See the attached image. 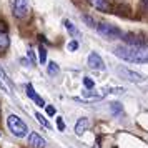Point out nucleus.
Instances as JSON below:
<instances>
[{"label":"nucleus","mask_w":148,"mask_h":148,"mask_svg":"<svg viewBox=\"0 0 148 148\" xmlns=\"http://www.w3.org/2000/svg\"><path fill=\"white\" fill-rule=\"evenodd\" d=\"M115 55L121 60L133 62V63H148V52H145L141 47H133V45L116 47Z\"/></svg>","instance_id":"obj_1"},{"label":"nucleus","mask_w":148,"mask_h":148,"mask_svg":"<svg viewBox=\"0 0 148 148\" xmlns=\"http://www.w3.org/2000/svg\"><path fill=\"white\" fill-rule=\"evenodd\" d=\"M7 125H8V130H10V132H12L15 136H18V138L27 136L28 127L25 125V121L22 120L20 116H17V115H8Z\"/></svg>","instance_id":"obj_2"},{"label":"nucleus","mask_w":148,"mask_h":148,"mask_svg":"<svg viewBox=\"0 0 148 148\" xmlns=\"http://www.w3.org/2000/svg\"><path fill=\"white\" fill-rule=\"evenodd\" d=\"M98 34L103 35L105 38H110V40H113V38H121V37H123L120 28L115 27V25H108V23L98 25Z\"/></svg>","instance_id":"obj_3"},{"label":"nucleus","mask_w":148,"mask_h":148,"mask_svg":"<svg viewBox=\"0 0 148 148\" xmlns=\"http://www.w3.org/2000/svg\"><path fill=\"white\" fill-rule=\"evenodd\" d=\"M28 14V0H14V15L17 18H23Z\"/></svg>","instance_id":"obj_4"},{"label":"nucleus","mask_w":148,"mask_h":148,"mask_svg":"<svg viewBox=\"0 0 148 148\" xmlns=\"http://www.w3.org/2000/svg\"><path fill=\"white\" fill-rule=\"evenodd\" d=\"M88 67L95 68V70H105V63H103L101 57L97 52H92L88 55Z\"/></svg>","instance_id":"obj_5"},{"label":"nucleus","mask_w":148,"mask_h":148,"mask_svg":"<svg viewBox=\"0 0 148 148\" xmlns=\"http://www.w3.org/2000/svg\"><path fill=\"white\" fill-rule=\"evenodd\" d=\"M45 145H47V141L43 140L38 133L32 132L28 135V147L30 148H45Z\"/></svg>","instance_id":"obj_6"},{"label":"nucleus","mask_w":148,"mask_h":148,"mask_svg":"<svg viewBox=\"0 0 148 148\" xmlns=\"http://www.w3.org/2000/svg\"><path fill=\"white\" fill-rule=\"evenodd\" d=\"M123 40L127 42L128 45H133V47H147L148 45V42L145 40V38H140L138 35H133V34H128V35H125V38Z\"/></svg>","instance_id":"obj_7"},{"label":"nucleus","mask_w":148,"mask_h":148,"mask_svg":"<svg viewBox=\"0 0 148 148\" xmlns=\"http://www.w3.org/2000/svg\"><path fill=\"white\" fill-rule=\"evenodd\" d=\"M120 73H123V75L128 78V80H130V82H135V83H140V82L145 80V78H143V75L136 73V72L130 70V68H120Z\"/></svg>","instance_id":"obj_8"},{"label":"nucleus","mask_w":148,"mask_h":148,"mask_svg":"<svg viewBox=\"0 0 148 148\" xmlns=\"http://www.w3.org/2000/svg\"><path fill=\"white\" fill-rule=\"evenodd\" d=\"M107 95V92L103 90V92H83V95H82V100H88V101H93V100H101L103 97Z\"/></svg>","instance_id":"obj_9"},{"label":"nucleus","mask_w":148,"mask_h":148,"mask_svg":"<svg viewBox=\"0 0 148 148\" xmlns=\"http://www.w3.org/2000/svg\"><path fill=\"white\" fill-rule=\"evenodd\" d=\"M90 127V121H88V118H80V120L77 121V125H75V133L78 135H83L85 132H87V128Z\"/></svg>","instance_id":"obj_10"},{"label":"nucleus","mask_w":148,"mask_h":148,"mask_svg":"<svg viewBox=\"0 0 148 148\" xmlns=\"http://www.w3.org/2000/svg\"><path fill=\"white\" fill-rule=\"evenodd\" d=\"M88 3L95 7L97 10H100V12H108L110 10V5H108L107 0H88Z\"/></svg>","instance_id":"obj_11"},{"label":"nucleus","mask_w":148,"mask_h":148,"mask_svg":"<svg viewBox=\"0 0 148 148\" xmlns=\"http://www.w3.org/2000/svg\"><path fill=\"white\" fill-rule=\"evenodd\" d=\"M27 95L35 101V103H37V105H38V107H45V101H43L38 95L35 93V90H34V87H32V85H27Z\"/></svg>","instance_id":"obj_12"},{"label":"nucleus","mask_w":148,"mask_h":148,"mask_svg":"<svg viewBox=\"0 0 148 148\" xmlns=\"http://www.w3.org/2000/svg\"><path fill=\"white\" fill-rule=\"evenodd\" d=\"M63 25H65V28L68 30V34L72 35V37H75V38H78V37L82 35V34H80V30L75 27V25H73V23H72L70 20H65V22H63Z\"/></svg>","instance_id":"obj_13"},{"label":"nucleus","mask_w":148,"mask_h":148,"mask_svg":"<svg viewBox=\"0 0 148 148\" xmlns=\"http://www.w3.org/2000/svg\"><path fill=\"white\" fill-rule=\"evenodd\" d=\"M8 45H10V40H8L7 34H3V32H0V52H3V50H7Z\"/></svg>","instance_id":"obj_14"},{"label":"nucleus","mask_w":148,"mask_h":148,"mask_svg":"<svg viewBox=\"0 0 148 148\" xmlns=\"http://www.w3.org/2000/svg\"><path fill=\"white\" fill-rule=\"evenodd\" d=\"M35 118H37V120L40 121V123H42V125H43V127H45V128H48V130L52 128V125L48 123V121H47V118H45V116H43V115H42V113H35Z\"/></svg>","instance_id":"obj_15"},{"label":"nucleus","mask_w":148,"mask_h":148,"mask_svg":"<svg viewBox=\"0 0 148 148\" xmlns=\"http://www.w3.org/2000/svg\"><path fill=\"white\" fill-rule=\"evenodd\" d=\"M38 60H40V63H45L47 62V50H45V47H42L38 48Z\"/></svg>","instance_id":"obj_16"},{"label":"nucleus","mask_w":148,"mask_h":148,"mask_svg":"<svg viewBox=\"0 0 148 148\" xmlns=\"http://www.w3.org/2000/svg\"><path fill=\"white\" fill-rule=\"evenodd\" d=\"M58 72H60L58 65H57L55 62H50V63H48V73H50V75H57Z\"/></svg>","instance_id":"obj_17"},{"label":"nucleus","mask_w":148,"mask_h":148,"mask_svg":"<svg viewBox=\"0 0 148 148\" xmlns=\"http://www.w3.org/2000/svg\"><path fill=\"white\" fill-rule=\"evenodd\" d=\"M0 78H2V80L5 82V83H8V85L12 87V80L8 78V75L5 73V70H3V68H2V67H0Z\"/></svg>","instance_id":"obj_18"},{"label":"nucleus","mask_w":148,"mask_h":148,"mask_svg":"<svg viewBox=\"0 0 148 148\" xmlns=\"http://www.w3.org/2000/svg\"><path fill=\"white\" fill-rule=\"evenodd\" d=\"M83 85H85V88H88V90H90V88L95 87V82L92 80L90 77H85V78H83Z\"/></svg>","instance_id":"obj_19"},{"label":"nucleus","mask_w":148,"mask_h":148,"mask_svg":"<svg viewBox=\"0 0 148 148\" xmlns=\"http://www.w3.org/2000/svg\"><path fill=\"white\" fill-rule=\"evenodd\" d=\"M77 48H78V42L77 40H72L70 43H68V50H70V52H75Z\"/></svg>","instance_id":"obj_20"},{"label":"nucleus","mask_w":148,"mask_h":148,"mask_svg":"<svg viewBox=\"0 0 148 148\" xmlns=\"http://www.w3.org/2000/svg\"><path fill=\"white\" fill-rule=\"evenodd\" d=\"M112 110H113V113H120L121 112V105L118 103V101H115V103H112Z\"/></svg>","instance_id":"obj_21"},{"label":"nucleus","mask_w":148,"mask_h":148,"mask_svg":"<svg viewBox=\"0 0 148 148\" xmlns=\"http://www.w3.org/2000/svg\"><path fill=\"white\" fill-rule=\"evenodd\" d=\"M0 90H2V92H5V93H10V90H8V87L5 85V82L2 80V78H0Z\"/></svg>","instance_id":"obj_22"},{"label":"nucleus","mask_w":148,"mask_h":148,"mask_svg":"<svg viewBox=\"0 0 148 148\" xmlns=\"http://www.w3.org/2000/svg\"><path fill=\"white\" fill-rule=\"evenodd\" d=\"M83 20L87 22V23L90 25V27H95V20L92 18V17H88V15H85V17H83Z\"/></svg>","instance_id":"obj_23"},{"label":"nucleus","mask_w":148,"mask_h":148,"mask_svg":"<svg viewBox=\"0 0 148 148\" xmlns=\"http://www.w3.org/2000/svg\"><path fill=\"white\" fill-rule=\"evenodd\" d=\"M57 127H58V130H60V132H63V130H65V123H63V120H62V118H57Z\"/></svg>","instance_id":"obj_24"},{"label":"nucleus","mask_w":148,"mask_h":148,"mask_svg":"<svg viewBox=\"0 0 148 148\" xmlns=\"http://www.w3.org/2000/svg\"><path fill=\"white\" fill-rule=\"evenodd\" d=\"M28 58H30V62H32V63H35V53H34V50H28Z\"/></svg>","instance_id":"obj_25"},{"label":"nucleus","mask_w":148,"mask_h":148,"mask_svg":"<svg viewBox=\"0 0 148 148\" xmlns=\"http://www.w3.org/2000/svg\"><path fill=\"white\" fill-rule=\"evenodd\" d=\"M47 113L52 116V115H55V108L53 107H47Z\"/></svg>","instance_id":"obj_26"},{"label":"nucleus","mask_w":148,"mask_h":148,"mask_svg":"<svg viewBox=\"0 0 148 148\" xmlns=\"http://www.w3.org/2000/svg\"><path fill=\"white\" fill-rule=\"evenodd\" d=\"M0 32H7V27H5V22H0Z\"/></svg>","instance_id":"obj_27"}]
</instances>
